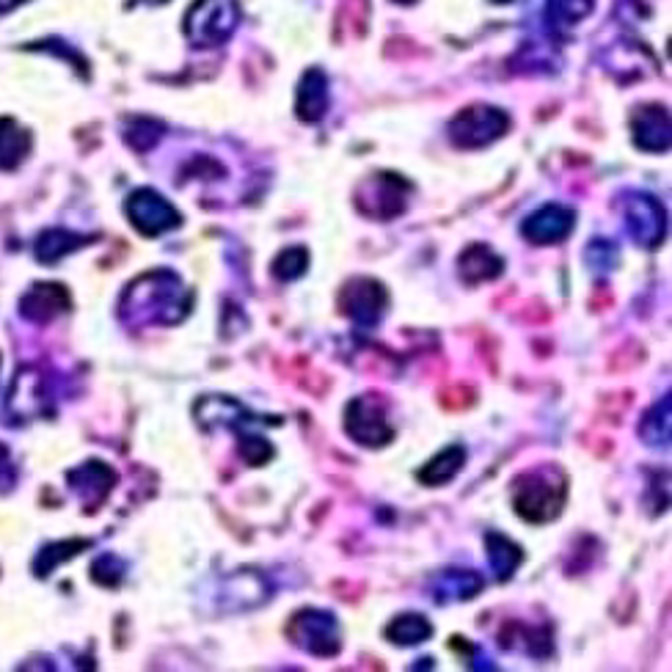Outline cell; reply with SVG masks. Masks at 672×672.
Here are the masks:
<instances>
[{
	"label": "cell",
	"mask_w": 672,
	"mask_h": 672,
	"mask_svg": "<svg viewBox=\"0 0 672 672\" xmlns=\"http://www.w3.org/2000/svg\"><path fill=\"white\" fill-rule=\"evenodd\" d=\"M639 433H642L645 444H650V447H667V444H670V397L656 403L653 408L645 414Z\"/></svg>",
	"instance_id": "603a6c76"
},
{
	"label": "cell",
	"mask_w": 672,
	"mask_h": 672,
	"mask_svg": "<svg viewBox=\"0 0 672 672\" xmlns=\"http://www.w3.org/2000/svg\"><path fill=\"white\" fill-rule=\"evenodd\" d=\"M345 430L361 447H387L394 438V427L389 425L387 408L376 394L356 397L345 411Z\"/></svg>",
	"instance_id": "5b68a950"
},
{
	"label": "cell",
	"mask_w": 672,
	"mask_h": 672,
	"mask_svg": "<svg viewBox=\"0 0 672 672\" xmlns=\"http://www.w3.org/2000/svg\"><path fill=\"white\" fill-rule=\"evenodd\" d=\"M507 127H511L507 113L491 105H474L460 111L449 122V138L460 149H480V146H488L496 138H502Z\"/></svg>",
	"instance_id": "277c9868"
},
{
	"label": "cell",
	"mask_w": 672,
	"mask_h": 672,
	"mask_svg": "<svg viewBox=\"0 0 672 672\" xmlns=\"http://www.w3.org/2000/svg\"><path fill=\"white\" fill-rule=\"evenodd\" d=\"M504 270V262L491 251L488 246H471L466 248L463 257H460V276H463L469 284H480V281L496 279Z\"/></svg>",
	"instance_id": "d6986e66"
},
{
	"label": "cell",
	"mask_w": 672,
	"mask_h": 672,
	"mask_svg": "<svg viewBox=\"0 0 672 672\" xmlns=\"http://www.w3.org/2000/svg\"><path fill=\"white\" fill-rule=\"evenodd\" d=\"M485 587V579L474 571H447L436 579L433 598L436 604H452V601H471Z\"/></svg>",
	"instance_id": "2e32d148"
},
{
	"label": "cell",
	"mask_w": 672,
	"mask_h": 672,
	"mask_svg": "<svg viewBox=\"0 0 672 672\" xmlns=\"http://www.w3.org/2000/svg\"><path fill=\"white\" fill-rule=\"evenodd\" d=\"M14 482H18V466H14L12 458H9V449L0 444V488L9 491Z\"/></svg>",
	"instance_id": "4316f807"
},
{
	"label": "cell",
	"mask_w": 672,
	"mask_h": 672,
	"mask_svg": "<svg viewBox=\"0 0 672 672\" xmlns=\"http://www.w3.org/2000/svg\"><path fill=\"white\" fill-rule=\"evenodd\" d=\"M29 152V133L20 130L12 119L0 122V168H14Z\"/></svg>",
	"instance_id": "7402d4cb"
},
{
	"label": "cell",
	"mask_w": 672,
	"mask_h": 672,
	"mask_svg": "<svg viewBox=\"0 0 672 672\" xmlns=\"http://www.w3.org/2000/svg\"><path fill=\"white\" fill-rule=\"evenodd\" d=\"M180 295L186 290L175 273H149L124 292V301H133V306H122V314L133 312V323H180L191 309V298L180 301Z\"/></svg>",
	"instance_id": "7a4b0ae2"
},
{
	"label": "cell",
	"mask_w": 672,
	"mask_h": 672,
	"mask_svg": "<svg viewBox=\"0 0 672 672\" xmlns=\"http://www.w3.org/2000/svg\"><path fill=\"white\" fill-rule=\"evenodd\" d=\"M511 499L524 522L549 524L565 507L568 477L557 466H540V469L524 471L513 480Z\"/></svg>",
	"instance_id": "6da1fadb"
},
{
	"label": "cell",
	"mask_w": 672,
	"mask_h": 672,
	"mask_svg": "<svg viewBox=\"0 0 672 672\" xmlns=\"http://www.w3.org/2000/svg\"><path fill=\"white\" fill-rule=\"evenodd\" d=\"M626 226L637 243L648 248L659 246L664 240L667 229L664 210H661V204L653 197L639 193V197H631L626 202Z\"/></svg>",
	"instance_id": "9c48e42d"
},
{
	"label": "cell",
	"mask_w": 672,
	"mask_h": 672,
	"mask_svg": "<svg viewBox=\"0 0 672 672\" xmlns=\"http://www.w3.org/2000/svg\"><path fill=\"white\" fill-rule=\"evenodd\" d=\"M485 551H488V562H491V571L496 573L499 582L513 579V573H516L524 562L522 546L513 544V540L502 533L485 535Z\"/></svg>",
	"instance_id": "e0dca14e"
},
{
	"label": "cell",
	"mask_w": 672,
	"mask_h": 672,
	"mask_svg": "<svg viewBox=\"0 0 672 672\" xmlns=\"http://www.w3.org/2000/svg\"><path fill=\"white\" fill-rule=\"evenodd\" d=\"M292 642L306 653L317 656V659H331L343 648V634L336 626V617L323 609H301L292 615L290 626H287Z\"/></svg>",
	"instance_id": "3957f363"
},
{
	"label": "cell",
	"mask_w": 672,
	"mask_h": 672,
	"mask_svg": "<svg viewBox=\"0 0 672 672\" xmlns=\"http://www.w3.org/2000/svg\"><path fill=\"white\" fill-rule=\"evenodd\" d=\"M403 180L394 175H378L370 182L359 188V202L372 199V208H367V215H376V219H394L405 210V193L400 191Z\"/></svg>",
	"instance_id": "7c38bea8"
},
{
	"label": "cell",
	"mask_w": 672,
	"mask_h": 672,
	"mask_svg": "<svg viewBox=\"0 0 672 672\" xmlns=\"http://www.w3.org/2000/svg\"><path fill=\"white\" fill-rule=\"evenodd\" d=\"M67 482L72 485V491L78 493L86 507H97V504L105 502L108 493H111L113 482H116V471H113L111 466L100 463V460H91V463H83L80 469L69 471Z\"/></svg>",
	"instance_id": "8fae6325"
},
{
	"label": "cell",
	"mask_w": 672,
	"mask_h": 672,
	"mask_svg": "<svg viewBox=\"0 0 672 672\" xmlns=\"http://www.w3.org/2000/svg\"><path fill=\"white\" fill-rule=\"evenodd\" d=\"M127 215L130 224L146 237H157L163 232L180 226V213L160 193L149 191V188H141V191H135L127 199Z\"/></svg>",
	"instance_id": "ba28073f"
},
{
	"label": "cell",
	"mask_w": 672,
	"mask_h": 672,
	"mask_svg": "<svg viewBox=\"0 0 672 672\" xmlns=\"http://www.w3.org/2000/svg\"><path fill=\"white\" fill-rule=\"evenodd\" d=\"M23 314L36 323H47L56 314L67 312L69 309V295L61 284H36L29 295L23 298Z\"/></svg>",
	"instance_id": "9a60e30c"
},
{
	"label": "cell",
	"mask_w": 672,
	"mask_h": 672,
	"mask_svg": "<svg viewBox=\"0 0 672 672\" xmlns=\"http://www.w3.org/2000/svg\"><path fill=\"white\" fill-rule=\"evenodd\" d=\"M463 463H466V449L460 447V444H452V447H447L444 452H438L430 463L422 466V469L416 471V477H419V482H425L427 488L447 485V482H452L455 477L460 474Z\"/></svg>",
	"instance_id": "ac0fdd59"
},
{
	"label": "cell",
	"mask_w": 672,
	"mask_h": 672,
	"mask_svg": "<svg viewBox=\"0 0 672 672\" xmlns=\"http://www.w3.org/2000/svg\"><path fill=\"white\" fill-rule=\"evenodd\" d=\"M237 23L235 0H199L188 18V34L202 45H221Z\"/></svg>",
	"instance_id": "52a82bcc"
},
{
	"label": "cell",
	"mask_w": 672,
	"mask_h": 672,
	"mask_svg": "<svg viewBox=\"0 0 672 672\" xmlns=\"http://www.w3.org/2000/svg\"><path fill=\"white\" fill-rule=\"evenodd\" d=\"M631 124L634 141H637L639 149L667 152V146H670V116H667L664 108H639V113L634 116Z\"/></svg>",
	"instance_id": "4fadbf2b"
},
{
	"label": "cell",
	"mask_w": 672,
	"mask_h": 672,
	"mask_svg": "<svg viewBox=\"0 0 672 672\" xmlns=\"http://www.w3.org/2000/svg\"><path fill=\"white\" fill-rule=\"evenodd\" d=\"M389 306V292L376 279H354L339 295V309L361 328L381 323Z\"/></svg>",
	"instance_id": "8992f818"
},
{
	"label": "cell",
	"mask_w": 672,
	"mask_h": 672,
	"mask_svg": "<svg viewBox=\"0 0 672 672\" xmlns=\"http://www.w3.org/2000/svg\"><path fill=\"white\" fill-rule=\"evenodd\" d=\"M306 265H309L306 248H287V251H281L279 259L273 262V273L276 279L292 281L298 279V276L306 273Z\"/></svg>",
	"instance_id": "d4e9b609"
},
{
	"label": "cell",
	"mask_w": 672,
	"mask_h": 672,
	"mask_svg": "<svg viewBox=\"0 0 672 672\" xmlns=\"http://www.w3.org/2000/svg\"><path fill=\"white\" fill-rule=\"evenodd\" d=\"M89 546H91V540H83V538H78V540H58V544L45 546V549L40 551V557H36V560H34V573L40 579L42 576H51V573L56 571V568L61 565V562L72 560L75 555H80V551L89 549Z\"/></svg>",
	"instance_id": "44dd1931"
},
{
	"label": "cell",
	"mask_w": 672,
	"mask_h": 672,
	"mask_svg": "<svg viewBox=\"0 0 672 672\" xmlns=\"http://www.w3.org/2000/svg\"><path fill=\"white\" fill-rule=\"evenodd\" d=\"M573 224H576V213L573 210L562 208V204H546L538 213L529 215L522 232L527 240L538 243V246H551V243L565 240L573 232Z\"/></svg>",
	"instance_id": "30bf717a"
},
{
	"label": "cell",
	"mask_w": 672,
	"mask_h": 672,
	"mask_svg": "<svg viewBox=\"0 0 672 672\" xmlns=\"http://www.w3.org/2000/svg\"><path fill=\"white\" fill-rule=\"evenodd\" d=\"M405 3H411V0H405Z\"/></svg>",
	"instance_id": "83f0119b"
},
{
	"label": "cell",
	"mask_w": 672,
	"mask_h": 672,
	"mask_svg": "<svg viewBox=\"0 0 672 672\" xmlns=\"http://www.w3.org/2000/svg\"><path fill=\"white\" fill-rule=\"evenodd\" d=\"M80 246H86V237L72 235V232L56 229V232H47V235H42L40 246H36V257H40L42 262L53 265Z\"/></svg>",
	"instance_id": "cb8c5ba5"
},
{
	"label": "cell",
	"mask_w": 672,
	"mask_h": 672,
	"mask_svg": "<svg viewBox=\"0 0 672 672\" xmlns=\"http://www.w3.org/2000/svg\"><path fill=\"white\" fill-rule=\"evenodd\" d=\"M295 111L303 122H317L328 111V78L320 69H309L298 86Z\"/></svg>",
	"instance_id": "5bb4252c"
},
{
	"label": "cell",
	"mask_w": 672,
	"mask_h": 672,
	"mask_svg": "<svg viewBox=\"0 0 672 672\" xmlns=\"http://www.w3.org/2000/svg\"><path fill=\"white\" fill-rule=\"evenodd\" d=\"M124 571H127V565H124L119 557L102 555L100 560L91 565V579H94L97 584H102V587H116L124 579Z\"/></svg>",
	"instance_id": "484cf974"
},
{
	"label": "cell",
	"mask_w": 672,
	"mask_h": 672,
	"mask_svg": "<svg viewBox=\"0 0 672 672\" xmlns=\"http://www.w3.org/2000/svg\"><path fill=\"white\" fill-rule=\"evenodd\" d=\"M389 642L400 645V648H411V645H422L433 637V623L425 615H400L387 626Z\"/></svg>",
	"instance_id": "ffe728a7"
}]
</instances>
